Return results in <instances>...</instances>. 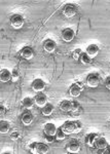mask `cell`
<instances>
[{
  "label": "cell",
  "mask_w": 110,
  "mask_h": 154,
  "mask_svg": "<svg viewBox=\"0 0 110 154\" xmlns=\"http://www.w3.org/2000/svg\"><path fill=\"white\" fill-rule=\"evenodd\" d=\"M30 150L34 154H47L49 146L44 143H33L30 145Z\"/></svg>",
  "instance_id": "cell-1"
},
{
  "label": "cell",
  "mask_w": 110,
  "mask_h": 154,
  "mask_svg": "<svg viewBox=\"0 0 110 154\" xmlns=\"http://www.w3.org/2000/svg\"><path fill=\"white\" fill-rule=\"evenodd\" d=\"M62 14H63V16L65 18L67 19H71L73 18V17L76 16L77 14V7L74 5V4H66V5L64 6L63 11H62Z\"/></svg>",
  "instance_id": "cell-2"
},
{
  "label": "cell",
  "mask_w": 110,
  "mask_h": 154,
  "mask_svg": "<svg viewBox=\"0 0 110 154\" xmlns=\"http://www.w3.org/2000/svg\"><path fill=\"white\" fill-rule=\"evenodd\" d=\"M25 20L21 14H14L11 18V26L14 29H21L24 26Z\"/></svg>",
  "instance_id": "cell-3"
},
{
  "label": "cell",
  "mask_w": 110,
  "mask_h": 154,
  "mask_svg": "<svg viewBox=\"0 0 110 154\" xmlns=\"http://www.w3.org/2000/svg\"><path fill=\"white\" fill-rule=\"evenodd\" d=\"M31 88L34 91H37V93H42L43 89L46 88V82H44L42 79L37 78L34 79L33 82L31 83Z\"/></svg>",
  "instance_id": "cell-4"
},
{
  "label": "cell",
  "mask_w": 110,
  "mask_h": 154,
  "mask_svg": "<svg viewBox=\"0 0 110 154\" xmlns=\"http://www.w3.org/2000/svg\"><path fill=\"white\" fill-rule=\"evenodd\" d=\"M86 83L90 88H95L100 84V77L97 74H91V75L87 76L86 78Z\"/></svg>",
  "instance_id": "cell-5"
},
{
  "label": "cell",
  "mask_w": 110,
  "mask_h": 154,
  "mask_svg": "<svg viewBox=\"0 0 110 154\" xmlns=\"http://www.w3.org/2000/svg\"><path fill=\"white\" fill-rule=\"evenodd\" d=\"M74 37H75V32L70 28L64 29L63 32H62V38L66 42H71L74 39Z\"/></svg>",
  "instance_id": "cell-6"
},
{
  "label": "cell",
  "mask_w": 110,
  "mask_h": 154,
  "mask_svg": "<svg viewBox=\"0 0 110 154\" xmlns=\"http://www.w3.org/2000/svg\"><path fill=\"white\" fill-rule=\"evenodd\" d=\"M34 104L38 107H43L46 104H47V98L44 94L42 93H38L36 96L34 97Z\"/></svg>",
  "instance_id": "cell-7"
},
{
  "label": "cell",
  "mask_w": 110,
  "mask_h": 154,
  "mask_svg": "<svg viewBox=\"0 0 110 154\" xmlns=\"http://www.w3.org/2000/svg\"><path fill=\"white\" fill-rule=\"evenodd\" d=\"M57 126L54 125V123H46L43 128V131L46 134V137H55L57 133Z\"/></svg>",
  "instance_id": "cell-8"
},
{
  "label": "cell",
  "mask_w": 110,
  "mask_h": 154,
  "mask_svg": "<svg viewBox=\"0 0 110 154\" xmlns=\"http://www.w3.org/2000/svg\"><path fill=\"white\" fill-rule=\"evenodd\" d=\"M60 128L66 134V136L74 134V131H75V130H74V121H66Z\"/></svg>",
  "instance_id": "cell-9"
},
{
  "label": "cell",
  "mask_w": 110,
  "mask_h": 154,
  "mask_svg": "<svg viewBox=\"0 0 110 154\" xmlns=\"http://www.w3.org/2000/svg\"><path fill=\"white\" fill-rule=\"evenodd\" d=\"M81 91H82V86L79 83H74L69 89L70 96H72L73 98H77V97L80 96Z\"/></svg>",
  "instance_id": "cell-10"
},
{
  "label": "cell",
  "mask_w": 110,
  "mask_h": 154,
  "mask_svg": "<svg viewBox=\"0 0 110 154\" xmlns=\"http://www.w3.org/2000/svg\"><path fill=\"white\" fill-rule=\"evenodd\" d=\"M66 148L69 153L75 154L78 152L79 149H80V145H79V143L76 142V141H71V142H69L66 145Z\"/></svg>",
  "instance_id": "cell-11"
},
{
  "label": "cell",
  "mask_w": 110,
  "mask_h": 154,
  "mask_svg": "<svg viewBox=\"0 0 110 154\" xmlns=\"http://www.w3.org/2000/svg\"><path fill=\"white\" fill-rule=\"evenodd\" d=\"M86 54L91 59L95 58V57H96L97 54H99V46L97 45V44H90V45L86 48Z\"/></svg>",
  "instance_id": "cell-12"
},
{
  "label": "cell",
  "mask_w": 110,
  "mask_h": 154,
  "mask_svg": "<svg viewBox=\"0 0 110 154\" xmlns=\"http://www.w3.org/2000/svg\"><path fill=\"white\" fill-rule=\"evenodd\" d=\"M56 48H57L56 42H55L54 40H52V39H47V40L44 41L43 48H44V51H46V53H49V54L54 53Z\"/></svg>",
  "instance_id": "cell-13"
},
{
  "label": "cell",
  "mask_w": 110,
  "mask_h": 154,
  "mask_svg": "<svg viewBox=\"0 0 110 154\" xmlns=\"http://www.w3.org/2000/svg\"><path fill=\"white\" fill-rule=\"evenodd\" d=\"M20 54H21L22 58L25 59V60H31L34 57L33 49H32L31 48H29V46H26V48H24L21 51V53H20Z\"/></svg>",
  "instance_id": "cell-14"
},
{
  "label": "cell",
  "mask_w": 110,
  "mask_h": 154,
  "mask_svg": "<svg viewBox=\"0 0 110 154\" xmlns=\"http://www.w3.org/2000/svg\"><path fill=\"white\" fill-rule=\"evenodd\" d=\"M9 80H11V72L7 69H3L0 71V81L5 83L8 82Z\"/></svg>",
  "instance_id": "cell-15"
},
{
  "label": "cell",
  "mask_w": 110,
  "mask_h": 154,
  "mask_svg": "<svg viewBox=\"0 0 110 154\" xmlns=\"http://www.w3.org/2000/svg\"><path fill=\"white\" fill-rule=\"evenodd\" d=\"M22 122L24 125H30L33 122V115L30 112H25L22 115Z\"/></svg>",
  "instance_id": "cell-16"
},
{
  "label": "cell",
  "mask_w": 110,
  "mask_h": 154,
  "mask_svg": "<svg viewBox=\"0 0 110 154\" xmlns=\"http://www.w3.org/2000/svg\"><path fill=\"white\" fill-rule=\"evenodd\" d=\"M54 110H55L54 106H52V104L47 103L43 107H42V110H41L42 115H44V116H51L52 114V112H54Z\"/></svg>",
  "instance_id": "cell-17"
},
{
  "label": "cell",
  "mask_w": 110,
  "mask_h": 154,
  "mask_svg": "<svg viewBox=\"0 0 110 154\" xmlns=\"http://www.w3.org/2000/svg\"><path fill=\"white\" fill-rule=\"evenodd\" d=\"M94 146H96L98 149H102V150H103V149L106 148L108 145H107L106 139L102 138V137H101V138H99V137H98V138L96 139V141H95V145Z\"/></svg>",
  "instance_id": "cell-18"
},
{
  "label": "cell",
  "mask_w": 110,
  "mask_h": 154,
  "mask_svg": "<svg viewBox=\"0 0 110 154\" xmlns=\"http://www.w3.org/2000/svg\"><path fill=\"white\" fill-rule=\"evenodd\" d=\"M9 128H11V125H9V123L7 121L5 120L0 121V134L5 135V134L9 131Z\"/></svg>",
  "instance_id": "cell-19"
},
{
  "label": "cell",
  "mask_w": 110,
  "mask_h": 154,
  "mask_svg": "<svg viewBox=\"0 0 110 154\" xmlns=\"http://www.w3.org/2000/svg\"><path fill=\"white\" fill-rule=\"evenodd\" d=\"M60 109L64 112H70L71 111V102L65 100L63 102H61L60 104Z\"/></svg>",
  "instance_id": "cell-20"
},
{
  "label": "cell",
  "mask_w": 110,
  "mask_h": 154,
  "mask_svg": "<svg viewBox=\"0 0 110 154\" xmlns=\"http://www.w3.org/2000/svg\"><path fill=\"white\" fill-rule=\"evenodd\" d=\"M22 103H23V106L25 107V108L28 109V110L32 109V107L34 106V100L32 98H30V97H27V98H25Z\"/></svg>",
  "instance_id": "cell-21"
},
{
  "label": "cell",
  "mask_w": 110,
  "mask_h": 154,
  "mask_svg": "<svg viewBox=\"0 0 110 154\" xmlns=\"http://www.w3.org/2000/svg\"><path fill=\"white\" fill-rule=\"evenodd\" d=\"M97 138H98V136H97L96 134H90L86 139V143L90 146V147H93L95 145V141H96Z\"/></svg>",
  "instance_id": "cell-22"
},
{
  "label": "cell",
  "mask_w": 110,
  "mask_h": 154,
  "mask_svg": "<svg viewBox=\"0 0 110 154\" xmlns=\"http://www.w3.org/2000/svg\"><path fill=\"white\" fill-rule=\"evenodd\" d=\"M79 59H80V62L83 64V65H89V64L92 63V59L90 58L86 53H80V54H79Z\"/></svg>",
  "instance_id": "cell-23"
},
{
  "label": "cell",
  "mask_w": 110,
  "mask_h": 154,
  "mask_svg": "<svg viewBox=\"0 0 110 154\" xmlns=\"http://www.w3.org/2000/svg\"><path fill=\"white\" fill-rule=\"evenodd\" d=\"M78 111H81V107L79 105L78 102H76V101L71 102V111H70V112L74 113V115H76V113L78 112Z\"/></svg>",
  "instance_id": "cell-24"
},
{
  "label": "cell",
  "mask_w": 110,
  "mask_h": 154,
  "mask_svg": "<svg viewBox=\"0 0 110 154\" xmlns=\"http://www.w3.org/2000/svg\"><path fill=\"white\" fill-rule=\"evenodd\" d=\"M55 138H56L58 141H63L64 139L66 138V134H65L61 128H58V130H57L56 135H55Z\"/></svg>",
  "instance_id": "cell-25"
},
{
  "label": "cell",
  "mask_w": 110,
  "mask_h": 154,
  "mask_svg": "<svg viewBox=\"0 0 110 154\" xmlns=\"http://www.w3.org/2000/svg\"><path fill=\"white\" fill-rule=\"evenodd\" d=\"M82 128H83V125H82V123L80 121H74V130H75L74 134L79 133V131L82 130Z\"/></svg>",
  "instance_id": "cell-26"
},
{
  "label": "cell",
  "mask_w": 110,
  "mask_h": 154,
  "mask_svg": "<svg viewBox=\"0 0 110 154\" xmlns=\"http://www.w3.org/2000/svg\"><path fill=\"white\" fill-rule=\"evenodd\" d=\"M19 76H20V74H19V71L17 70H14L11 72V80L17 81V79H19Z\"/></svg>",
  "instance_id": "cell-27"
},
{
  "label": "cell",
  "mask_w": 110,
  "mask_h": 154,
  "mask_svg": "<svg viewBox=\"0 0 110 154\" xmlns=\"http://www.w3.org/2000/svg\"><path fill=\"white\" fill-rule=\"evenodd\" d=\"M19 138H20V134L17 133V131H14V133L11 135V139L12 141H17Z\"/></svg>",
  "instance_id": "cell-28"
},
{
  "label": "cell",
  "mask_w": 110,
  "mask_h": 154,
  "mask_svg": "<svg viewBox=\"0 0 110 154\" xmlns=\"http://www.w3.org/2000/svg\"><path fill=\"white\" fill-rule=\"evenodd\" d=\"M5 112H6L5 107H4L3 105H0V116L5 115Z\"/></svg>",
  "instance_id": "cell-29"
},
{
  "label": "cell",
  "mask_w": 110,
  "mask_h": 154,
  "mask_svg": "<svg viewBox=\"0 0 110 154\" xmlns=\"http://www.w3.org/2000/svg\"><path fill=\"white\" fill-rule=\"evenodd\" d=\"M80 53H81L80 51H74L73 54H72V56H73V59H75V60L79 59V54H80Z\"/></svg>",
  "instance_id": "cell-30"
},
{
  "label": "cell",
  "mask_w": 110,
  "mask_h": 154,
  "mask_svg": "<svg viewBox=\"0 0 110 154\" xmlns=\"http://www.w3.org/2000/svg\"><path fill=\"white\" fill-rule=\"evenodd\" d=\"M109 81H110V77L108 76L106 78V82H105V85H106V88H108V89L110 88V82H109Z\"/></svg>",
  "instance_id": "cell-31"
},
{
  "label": "cell",
  "mask_w": 110,
  "mask_h": 154,
  "mask_svg": "<svg viewBox=\"0 0 110 154\" xmlns=\"http://www.w3.org/2000/svg\"><path fill=\"white\" fill-rule=\"evenodd\" d=\"M102 154H110V150H109V147L107 146L106 148L103 149V151H102Z\"/></svg>",
  "instance_id": "cell-32"
},
{
  "label": "cell",
  "mask_w": 110,
  "mask_h": 154,
  "mask_svg": "<svg viewBox=\"0 0 110 154\" xmlns=\"http://www.w3.org/2000/svg\"><path fill=\"white\" fill-rule=\"evenodd\" d=\"M46 140H47V142H52V141L54 140V137H46Z\"/></svg>",
  "instance_id": "cell-33"
},
{
  "label": "cell",
  "mask_w": 110,
  "mask_h": 154,
  "mask_svg": "<svg viewBox=\"0 0 110 154\" xmlns=\"http://www.w3.org/2000/svg\"><path fill=\"white\" fill-rule=\"evenodd\" d=\"M3 154H11V153H8V152H6V153H3Z\"/></svg>",
  "instance_id": "cell-34"
}]
</instances>
